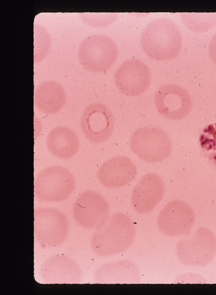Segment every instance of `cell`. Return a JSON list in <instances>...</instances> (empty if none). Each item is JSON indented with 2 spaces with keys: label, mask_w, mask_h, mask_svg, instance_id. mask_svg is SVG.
Instances as JSON below:
<instances>
[{
  "label": "cell",
  "mask_w": 216,
  "mask_h": 295,
  "mask_svg": "<svg viewBox=\"0 0 216 295\" xmlns=\"http://www.w3.org/2000/svg\"><path fill=\"white\" fill-rule=\"evenodd\" d=\"M176 254L184 265L205 266L216 255V237L209 228L200 227L191 236L178 241Z\"/></svg>",
  "instance_id": "cell-5"
},
{
  "label": "cell",
  "mask_w": 216,
  "mask_h": 295,
  "mask_svg": "<svg viewBox=\"0 0 216 295\" xmlns=\"http://www.w3.org/2000/svg\"><path fill=\"white\" fill-rule=\"evenodd\" d=\"M118 55L117 47L108 36L91 35L80 44L78 58L87 70L102 72L109 70L115 63Z\"/></svg>",
  "instance_id": "cell-7"
},
{
  "label": "cell",
  "mask_w": 216,
  "mask_h": 295,
  "mask_svg": "<svg viewBox=\"0 0 216 295\" xmlns=\"http://www.w3.org/2000/svg\"><path fill=\"white\" fill-rule=\"evenodd\" d=\"M94 279L100 284H138L141 281L138 266L129 260L104 263L96 270Z\"/></svg>",
  "instance_id": "cell-16"
},
{
  "label": "cell",
  "mask_w": 216,
  "mask_h": 295,
  "mask_svg": "<svg viewBox=\"0 0 216 295\" xmlns=\"http://www.w3.org/2000/svg\"><path fill=\"white\" fill-rule=\"evenodd\" d=\"M34 61H41L47 54L50 48V40L48 34L41 27L34 28Z\"/></svg>",
  "instance_id": "cell-22"
},
{
  "label": "cell",
  "mask_w": 216,
  "mask_h": 295,
  "mask_svg": "<svg viewBox=\"0 0 216 295\" xmlns=\"http://www.w3.org/2000/svg\"><path fill=\"white\" fill-rule=\"evenodd\" d=\"M117 13H82L80 16L88 25L93 27H106L118 17Z\"/></svg>",
  "instance_id": "cell-21"
},
{
  "label": "cell",
  "mask_w": 216,
  "mask_h": 295,
  "mask_svg": "<svg viewBox=\"0 0 216 295\" xmlns=\"http://www.w3.org/2000/svg\"><path fill=\"white\" fill-rule=\"evenodd\" d=\"M80 125L82 133L88 140L94 143H102L107 141L113 134L114 117L107 107L96 102L83 111Z\"/></svg>",
  "instance_id": "cell-11"
},
{
  "label": "cell",
  "mask_w": 216,
  "mask_h": 295,
  "mask_svg": "<svg viewBox=\"0 0 216 295\" xmlns=\"http://www.w3.org/2000/svg\"><path fill=\"white\" fill-rule=\"evenodd\" d=\"M158 113L171 120L185 118L190 112L192 102L188 92L179 85L168 83L159 87L155 95Z\"/></svg>",
  "instance_id": "cell-9"
},
{
  "label": "cell",
  "mask_w": 216,
  "mask_h": 295,
  "mask_svg": "<svg viewBox=\"0 0 216 295\" xmlns=\"http://www.w3.org/2000/svg\"><path fill=\"white\" fill-rule=\"evenodd\" d=\"M195 220V212L188 204L182 200H174L160 212L157 223L164 234L179 237L188 234Z\"/></svg>",
  "instance_id": "cell-8"
},
{
  "label": "cell",
  "mask_w": 216,
  "mask_h": 295,
  "mask_svg": "<svg viewBox=\"0 0 216 295\" xmlns=\"http://www.w3.org/2000/svg\"><path fill=\"white\" fill-rule=\"evenodd\" d=\"M110 206L99 193L88 190L80 194L73 206V216L76 222L87 229L96 228L109 216Z\"/></svg>",
  "instance_id": "cell-12"
},
{
  "label": "cell",
  "mask_w": 216,
  "mask_h": 295,
  "mask_svg": "<svg viewBox=\"0 0 216 295\" xmlns=\"http://www.w3.org/2000/svg\"><path fill=\"white\" fill-rule=\"evenodd\" d=\"M115 81L118 90L130 97L139 96L149 88L151 74L141 60L131 58L124 61L117 69Z\"/></svg>",
  "instance_id": "cell-10"
},
{
  "label": "cell",
  "mask_w": 216,
  "mask_h": 295,
  "mask_svg": "<svg viewBox=\"0 0 216 295\" xmlns=\"http://www.w3.org/2000/svg\"><path fill=\"white\" fill-rule=\"evenodd\" d=\"M208 52L210 58L216 65V33L213 35L209 43Z\"/></svg>",
  "instance_id": "cell-23"
},
{
  "label": "cell",
  "mask_w": 216,
  "mask_h": 295,
  "mask_svg": "<svg viewBox=\"0 0 216 295\" xmlns=\"http://www.w3.org/2000/svg\"><path fill=\"white\" fill-rule=\"evenodd\" d=\"M165 191L164 181L159 174H145L132 191L131 202L133 208L139 214L150 213L161 201Z\"/></svg>",
  "instance_id": "cell-13"
},
{
  "label": "cell",
  "mask_w": 216,
  "mask_h": 295,
  "mask_svg": "<svg viewBox=\"0 0 216 295\" xmlns=\"http://www.w3.org/2000/svg\"><path fill=\"white\" fill-rule=\"evenodd\" d=\"M34 99L37 109L40 112L54 114L63 108L66 101V94L63 88L57 82L47 80L37 86Z\"/></svg>",
  "instance_id": "cell-18"
},
{
  "label": "cell",
  "mask_w": 216,
  "mask_h": 295,
  "mask_svg": "<svg viewBox=\"0 0 216 295\" xmlns=\"http://www.w3.org/2000/svg\"><path fill=\"white\" fill-rule=\"evenodd\" d=\"M136 175L135 163L126 156H119L105 161L97 171V178L103 186L116 188L129 184Z\"/></svg>",
  "instance_id": "cell-15"
},
{
  "label": "cell",
  "mask_w": 216,
  "mask_h": 295,
  "mask_svg": "<svg viewBox=\"0 0 216 295\" xmlns=\"http://www.w3.org/2000/svg\"><path fill=\"white\" fill-rule=\"evenodd\" d=\"M75 187V178L68 169L60 165L50 166L37 174L34 196L40 202H60L69 197Z\"/></svg>",
  "instance_id": "cell-4"
},
{
  "label": "cell",
  "mask_w": 216,
  "mask_h": 295,
  "mask_svg": "<svg viewBox=\"0 0 216 295\" xmlns=\"http://www.w3.org/2000/svg\"><path fill=\"white\" fill-rule=\"evenodd\" d=\"M200 142L205 155L216 166V123L210 124L203 129Z\"/></svg>",
  "instance_id": "cell-20"
},
{
  "label": "cell",
  "mask_w": 216,
  "mask_h": 295,
  "mask_svg": "<svg viewBox=\"0 0 216 295\" xmlns=\"http://www.w3.org/2000/svg\"><path fill=\"white\" fill-rule=\"evenodd\" d=\"M132 151L148 163L162 162L170 156L173 147L169 135L156 127L144 126L135 130L129 140Z\"/></svg>",
  "instance_id": "cell-3"
},
{
  "label": "cell",
  "mask_w": 216,
  "mask_h": 295,
  "mask_svg": "<svg viewBox=\"0 0 216 295\" xmlns=\"http://www.w3.org/2000/svg\"><path fill=\"white\" fill-rule=\"evenodd\" d=\"M46 145L53 156L60 159L67 160L77 152L79 140L77 134L70 128L57 126L48 133Z\"/></svg>",
  "instance_id": "cell-17"
},
{
  "label": "cell",
  "mask_w": 216,
  "mask_h": 295,
  "mask_svg": "<svg viewBox=\"0 0 216 295\" xmlns=\"http://www.w3.org/2000/svg\"><path fill=\"white\" fill-rule=\"evenodd\" d=\"M135 227L129 217L121 213L109 216L91 236L90 245L99 257H107L123 252L133 243Z\"/></svg>",
  "instance_id": "cell-1"
},
{
  "label": "cell",
  "mask_w": 216,
  "mask_h": 295,
  "mask_svg": "<svg viewBox=\"0 0 216 295\" xmlns=\"http://www.w3.org/2000/svg\"><path fill=\"white\" fill-rule=\"evenodd\" d=\"M140 44L149 57L158 61H166L179 55L182 38L180 30L171 19L161 17L146 26L141 34Z\"/></svg>",
  "instance_id": "cell-2"
},
{
  "label": "cell",
  "mask_w": 216,
  "mask_h": 295,
  "mask_svg": "<svg viewBox=\"0 0 216 295\" xmlns=\"http://www.w3.org/2000/svg\"><path fill=\"white\" fill-rule=\"evenodd\" d=\"M181 18L185 25L191 31L202 33L212 28L216 20L215 13H182Z\"/></svg>",
  "instance_id": "cell-19"
},
{
  "label": "cell",
  "mask_w": 216,
  "mask_h": 295,
  "mask_svg": "<svg viewBox=\"0 0 216 295\" xmlns=\"http://www.w3.org/2000/svg\"><path fill=\"white\" fill-rule=\"evenodd\" d=\"M40 276L47 284H76L82 279L80 266L72 258L64 255H55L41 264Z\"/></svg>",
  "instance_id": "cell-14"
},
{
  "label": "cell",
  "mask_w": 216,
  "mask_h": 295,
  "mask_svg": "<svg viewBox=\"0 0 216 295\" xmlns=\"http://www.w3.org/2000/svg\"><path fill=\"white\" fill-rule=\"evenodd\" d=\"M69 231L66 216L53 207H40L34 209V235L36 241L42 247L60 245Z\"/></svg>",
  "instance_id": "cell-6"
}]
</instances>
